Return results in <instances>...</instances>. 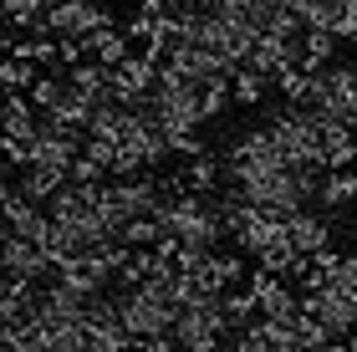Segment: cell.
Segmentation results:
<instances>
[{
    "mask_svg": "<svg viewBox=\"0 0 357 352\" xmlns=\"http://www.w3.org/2000/svg\"><path fill=\"white\" fill-rule=\"evenodd\" d=\"M301 307L312 312V316H321V322H327L342 342L357 332V296L347 291V286H337V281H327L321 291H301Z\"/></svg>",
    "mask_w": 357,
    "mask_h": 352,
    "instance_id": "obj_3",
    "label": "cell"
},
{
    "mask_svg": "<svg viewBox=\"0 0 357 352\" xmlns=\"http://www.w3.org/2000/svg\"><path fill=\"white\" fill-rule=\"evenodd\" d=\"M0 26H6V10H0Z\"/></svg>",
    "mask_w": 357,
    "mask_h": 352,
    "instance_id": "obj_20",
    "label": "cell"
},
{
    "mask_svg": "<svg viewBox=\"0 0 357 352\" xmlns=\"http://www.w3.org/2000/svg\"><path fill=\"white\" fill-rule=\"evenodd\" d=\"M184 6H189V10H209L215 0H184Z\"/></svg>",
    "mask_w": 357,
    "mask_h": 352,
    "instance_id": "obj_17",
    "label": "cell"
},
{
    "mask_svg": "<svg viewBox=\"0 0 357 352\" xmlns=\"http://www.w3.org/2000/svg\"><path fill=\"white\" fill-rule=\"evenodd\" d=\"M174 342L178 347H194V352H209V347H230V322H225V307L220 296H204V301H189L174 322Z\"/></svg>",
    "mask_w": 357,
    "mask_h": 352,
    "instance_id": "obj_2",
    "label": "cell"
},
{
    "mask_svg": "<svg viewBox=\"0 0 357 352\" xmlns=\"http://www.w3.org/2000/svg\"><path fill=\"white\" fill-rule=\"evenodd\" d=\"M67 174H72V179H77V184H102V179H107V169H102V164H97V158H92V153H77Z\"/></svg>",
    "mask_w": 357,
    "mask_h": 352,
    "instance_id": "obj_14",
    "label": "cell"
},
{
    "mask_svg": "<svg viewBox=\"0 0 357 352\" xmlns=\"http://www.w3.org/2000/svg\"><path fill=\"white\" fill-rule=\"evenodd\" d=\"M184 184L194 189V194H215V189H225L230 179H225V153H194L184 164Z\"/></svg>",
    "mask_w": 357,
    "mask_h": 352,
    "instance_id": "obj_7",
    "label": "cell"
},
{
    "mask_svg": "<svg viewBox=\"0 0 357 352\" xmlns=\"http://www.w3.org/2000/svg\"><path fill=\"white\" fill-rule=\"evenodd\" d=\"M332 31H337V36H342V41H357V0H332Z\"/></svg>",
    "mask_w": 357,
    "mask_h": 352,
    "instance_id": "obj_13",
    "label": "cell"
},
{
    "mask_svg": "<svg viewBox=\"0 0 357 352\" xmlns=\"http://www.w3.org/2000/svg\"><path fill=\"white\" fill-rule=\"evenodd\" d=\"M153 87H158V61L149 52H128L118 67H112V98L138 102V98H149Z\"/></svg>",
    "mask_w": 357,
    "mask_h": 352,
    "instance_id": "obj_4",
    "label": "cell"
},
{
    "mask_svg": "<svg viewBox=\"0 0 357 352\" xmlns=\"http://www.w3.org/2000/svg\"><path fill=\"white\" fill-rule=\"evenodd\" d=\"M321 204L327 210H352L357 204V169H327L321 174Z\"/></svg>",
    "mask_w": 357,
    "mask_h": 352,
    "instance_id": "obj_8",
    "label": "cell"
},
{
    "mask_svg": "<svg viewBox=\"0 0 357 352\" xmlns=\"http://www.w3.org/2000/svg\"><path fill=\"white\" fill-rule=\"evenodd\" d=\"M61 87H67V77H36V82H31L26 92H31V102H36L41 107V113H52V107H56V98H61Z\"/></svg>",
    "mask_w": 357,
    "mask_h": 352,
    "instance_id": "obj_12",
    "label": "cell"
},
{
    "mask_svg": "<svg viewBox=\"0 0 357 352\" xmlns=\"http://www.w3.org/2000/svg\"><path fill=\"white\" fill-rule=\"evenodd\" d=\"M271 82H275V77L245 67V61H240V67L230 72V87H235V102H240V107H261V102L271 98Z\"/></svg>",
    "mask_w": 357,
    "mask_h": 352,
    "instance_id": "obj_9",
    "label": "cell"
},
{
    "mask_svg": "<svg viewBox=\"0 0 357 352\" xmlns=\"http://www.w3.org/2000/svg\"><path fill=\"white\" fill-rule=\"evenodd\" d=\"M67 179H72V174L61 169V164H46V158H31V164L21 169V179H15V189H21L26 199L46 204V199H52V194H56V189L67 184Z\"/></svg>",
    "mask_w": 357,
    "mask_h": 352,
    "instance_id": "obj_5",
    "label": "cell"
},
{
    "mask_svg": "<svg viewBox=\"0 0 357 352\" xmlns=\"http://www.w3.org/2000/svg\"><path fill=\"white\" fill-rule=\"evenodd\" d=\"M347 347H357V332H352V337H347Z\"/></svg>",
    "mask_w": 357,
    "mask_h": 352,
    "instance_id": "obj_18",
    "label": "cell"
},
{
    "mask_svg": "<svg viewBox=\"0 0 357 352\" xmlns=\"http://www.w3.org/2000/svg\"><path fill=\"white\" fill-rule=\"evenodd\" d=\"M169 148L178 158H194V153H204V138H199V128H184V133H169Z\"/></svg>",
    "mask_w": 357,
    "mask_h": 352,
    "instance_id": "obj_15",
    "label": "cell"
},
{
    "mask_svg": "<svg viewBox=\"0 0 357 352\" xmlns=\"http://www.w3.org/2000/svg\"><path fill=\"white\" fill-rule=\"evenodd\" d=\"M92 107H97V102L87 98V92L67 82V87H61V98H56V107H52V118L67 123V128H87V123H92Z\"/></svg>",
    "mask_w": 357,
    "mask_h": 352,
    "instance_id": "obj_10",
    "label": "cell"
},
{
    "mask_svg": "<svg viewBox=\"0 0 357 352\" xmlns=\"http://www.w3.org/2000/svg\"><path fill=\"white\" fill-rule=\"evenodd\" d=\"M286 235H291V245H296V250H306V255H317L321 245H332V220H321V215H312V204H306V210H296V215H286Z\"/></svg>",
    "mask_w": 357,
    "mask_h": 352,
    "instance_id": "obj_6",
    "label": "cell"
},
{
    "mask_svg": "<svg viewBox=\"0 0 357 352\" xmlns=\"http://www.w3.org/2000/svg\"><path fill=\"white\" fill-rule=\"evenodd\" d=\"M0 286H6V266H0Z\"/></svg>",
    "mask_w": 357,
    "mask_h": 352,
    "instance_id": "obj_19",
    "label": "cell"
},
{
    "mask_svg": "<svg viewBox=\"0 0 357 352\" xmlns=\"http://www.w3.org/2000/svg\"><path fill=\"white\" fill-rule=\"evenodd\" d=\"M337 286H347L357 296V255H342V266H337Z\"/></svg>",
    "mask_w": 357,
    "mask_h": 352,
    "instance_id": "obj_16",
    "label": "cell"
},
{
    "mask_svg": "<svg viewBox=\"0 0 357 352\" xmlns=\"http://www.w3.org/2000/svg\"><path fill=\"white\" fill-rule=\"evenodd\" d=\"M266 128L275 133V148H281L286 164H306V169H327L321 164V113L317 107H301V102H286L266 118Z\"/></svg>",
    "mask_w": 357,
    "mask_h": 352,
    "instance_id": "obj_1",
    "label": "cell"
},
{
    "mask_svg": "<svg viewBox=\"0 0 357 352\" xmlns=\"http://www.w3.org/2000/svg\"><path fill=\"white\" fill-rule=\"evenodd\" d=\"M36 61H26V56H15V52H6V56H0V82H6L10 92H26L31 82H36Z\"/></svg>",
    "mask_w": 357,
    "mask_h": 352,
    "instance_id": "obj_11",
    "label": "cell"
}]
</instances>
